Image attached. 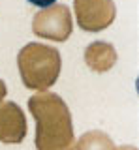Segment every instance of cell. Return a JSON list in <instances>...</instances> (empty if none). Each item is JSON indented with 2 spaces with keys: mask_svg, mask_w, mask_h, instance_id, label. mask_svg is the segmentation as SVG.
Instances as JSON below:
<instances>
[{
  "mask_svg": "<svg viewBox=\"0 0 139 150\" xmlns=\"http://www.w3.org/2000/svg\"><path fill=\"white\" fill-rule=\"evenodd\" d=\"M85 62L96 73H105L117 62V51L107 41H92L85 49Z\"/></svg>",
  "mask_w": 139,
  "mask_h": 150,
  "instance_id": "obj_6",
  "label": "cell"
},
{
  "mask_svg": "<svg viewBox=\"0 0 139 150\" xmlns=\"http://www.w3.org/2000/svg\"><path fill=\"white\" fill-rule=\"evenodd\" d=\"M75 150H115V144L109 139V135L94 129L81 135V139L75 144Z\"/></svg>",
  "mask_w": 139,
  "mask_h": 150,
  "instance_id": "obj_7",
  "label": "cell"
},
{
  "mask_svg": "<svg viewBox=\"0 0 139 150\" xmlns=\"http://www.w3.org/2000/svg\"><path fill=\"white\" fill-rule=\"evenodd\" d=\"M26 135L25 112L15 101H0V143L15 144Z\"/></svg>",
  "mask_w": 139,
  "mask_h": 150,
  "instance_id": "obj_5",
  "label": "cell"
},
{
  "mask_svg": "<svg viewBox=\"0 0 139 150\" xmlns=\"http://www.w3.org/2000/svg\"><path fill=\"white\" fill-rule=\"evenodd\" d=\"M17 66L23 84L30 90H47L57 83L62 58L55 47L43 43H26L17 54Z\"/></svg>",
  "mask_w": 139,
  "mask_h": 150,
  "instance_id": "obj_2",
  "label": "cell"
},
{
  "mask_svg": "<svg viewBox=\"0 0 139 150\" xmlns=\"http://www.w3.org/2000/svg\"><path fill=\"white\" fill-rule=\"evenodd\" d=\"M77 25L85 32H100L115 21L117 8L113 0H73Z\"/></svg>",
  "mask_w": 139,
  "mask_h": 150,
  "instance_id": "obj_4",
  "label": "cell"
},
{
  "mask_svg": "<svg viewBox=\"0 0 139 150\" xmlns=\"http://www.w3.org/2000/svg\"><path fill=\"white\" fill-rule=\"evenodd\" d=\"M32 32L53 41H66L72 34V13L66 4H53L34 15Z\"/></svg>",
  "mask_w": 139,
  "mask_h": 150,
  "instance_id": "obj_3",
  "label": "cell"
},
{
  "mask_svg": "<svg viewBox=\"0 0 139 150\" xmlns=\"http://www.w3.org/2000/svg\"><path fill=\"white\" fill-rule=\"evenodd\" d=\"M70 150H72V148H70Z\"/></svg>",
  "mask_w": 139,
  "mask_h": 150,
  "instance_id": "obj_11",
  "label": "cell"
},
{
  "mask_svg": "<svg viewBox=\"0 0 139 150\" xmlns=\"http://www.w3.org/2000/svg\"><path fill=\"white\" fill-rule=\"evenodd\" d=\"M6 92H8V88H6V84H4V81L0 79V101L4 100V96H6Z\"/></svg>",
  "mask_w": 139,
  "mask_h": 150,
  "instance_id": "obj_9",
  "label": "cell"
},
{
  "mask_svg": "<svg viewBox=\"0 0 139 150\" xmlns=\"http://www.w3.org/2000/svg\"><path fill=\"white\" fill-rule=\"evenodd\" d=\"M28 109L36 120V148L70 150L73 144L72 112L55 92H38L28 98Z\"/></svg>",
  "mask_w": 139,
  "mask_h": 150,
  "instance_id": "obj_1",
  "label": "cell"
},
{
  "mask_svg": "<svg viewBox=\"0 0 139 150\" xmlns=\"http://www.w3.org/2000/svg\"><path fill=\"white\" fill-rule=\"evenodd\" d=\"M28 2L32 6H38V8H49V6H53L57 0H28Z\"/></svg>",
  "mask_w": 139,
  "mask_h": 150,
  "instance_id": "obj_8",
  "label": "cell"
},
{
  "mask_svg": "<svg viewBox=\"0 0 139 150\" xmlns=\"http://www.w3.org/2000/svg\"><path fill=\"white\" fill-rule=\"evenodd\" d=\"M115 150H137L135 146H122V148H115Z\"/></svg>",
  "mask_w": 139,
  "mask_h": 150,
  "instance_id": "obj_10",
  "label": "cell"
}]
</instances>
